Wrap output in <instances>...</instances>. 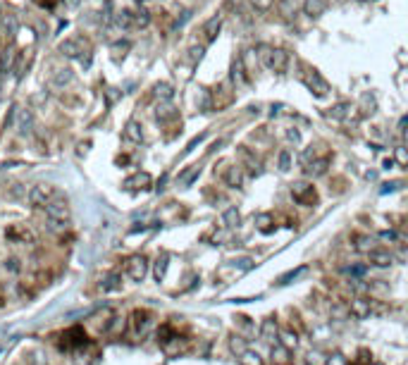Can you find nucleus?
<instances>
[{"mask_svg":"<svg viewBox=\"0 0 408 365\" xmlns=\"http://www.w3.org/2000/svg\"><path fill=\"white\" fill-rule=\"evenodd\" d=\"M263 60H265V64H268L272 72H284L287 64H289V55L277 48V50H265V53H263Z\"/></svg>","mask_w":408,"mask_h":365,"instance_id":"obj_4","label":"nucleus"},{"mask_svg":"<svg viewBox=\"0 0 408 365\" xmlns=\"http://www.w3.org/2000/svg\"><path fill=\"white\" fill-rule=\"evenodd\" d=\"M189 17H191V12H182V17L177 19V26H182V24H184L186 19H189Z\"/></svg>","mask_w":408,"mask_h":365,"instance_id":"obj_54","label":"nucleus"},{"mask_svg":"<svg viewBox=\"0 0 408 365\" xmlns=\"http://www.w3.org/2000/svg\"><path fill=\"white\" fill-rule=\"evenodd\" d=\"M277 334H279L277 322H275V320H265V322H263V327H260V339H263V342H275V339H277Z\"/></svg>","mask_w":408,"mask_h":365,"instance_id":"obj_13","label":"nucleus"},{"mask_svg":"<svg viewBox=\"0 0 408 365\" xmlns=\"http://www.w3.org/2000/svg\"><path fill=\"white\" fill-rule=\"evenodd\" d=\"M124 186H127V189H146V186H150V177L146 172H139V174H134L131 179H127Z\"/></svg>","mask_w":408,"mask_h":365,"instance_id":"obj_15","label":"nucleus"},{"mask_svg":"<svg viewBox=\"0 0 408 365\" xmlns=\"http://www.w3.org/2000/svg\"><path fill=\"white\" fill-rule=\"evenodd\" d=\"M167 265H170V258L162 253V256L158 258V260H155V265H153V277H155V282H162V279H165Z\"/></svg>","mask_w":408,"mask_h":365,"instance_id":"obj_16","label":"nucleus"},{"mask_svg":"<svg viewBox=\"0 0 408 365\" xmlns=\"http://www.w3.org/2000/svg\"><path fill=\"white\" fill-rule=\"evenodd\" d=\"M33 129V115L29 110H19L17 112V131H19L21 136H29Z\"/></svg>","mask_w":408,"mask_h":365,"instance_id":"obj_7","label":"nucleus"},{"mask_svg":"<svg viewBox=\"0 0 408 365\" xmlns=\"http://www.w3.org/2000/svg\"><path fill=\"white\" fill-rule=\"evenodd\" d=\"M291 196L296 198V201H308L313 196V186L311 184H306V182H296L294 186H291Z\"/></svg>","mask_w":408,"mask_h":365,"instance_id":"obj_12","label":"nucleus"},{"mask_svg":"<svg viewBox=\"0 0 408 365\" xmlns=\"http://www.w3.org/2000/svg\"><path fill=\"white\" fill-rule=\"evenodd\" d=\"M308 365H327V358L320 351H311L308 354Z\"/></svg>","mask_w":408,"mask_h":365,"instance_id":"obj_33","label":"nucleus"},{"mask_svg":"<svg viewBox=\"0 0 408 365\" xmlns=\"http://www.w3.org/2000/svg\"><path fill=\"white\" fill-rule=\"evenodd\" d=\"M279 10H282L284 17H291L294 10H296V5H294V0H282V2H279Z\"/></svg>","mask_w":408,"mask_h":365,"instance_id":"obj_35","label":"nucleus"},{"mask_svg":"<svg viewBox=\"0 0 408 365\" xmlns=\"http://www.w3.org/2000/svg\"><path fill=\"white\" fill-rule=\"evenodd\" d=\"M394 160H397L399 165H408V148H397V153H394Z\"/></svg>","mask_w":408,"mask_h":365,"instance_id":"obj_42","label":"nucleus"},{"mask_svg":"<svg viewBox=\"0 0 408 365\" xmlns=\"http://www.w3.org/2000/svg\"><path fill=\"white\" fill-rule=\"evenodd\" d=\"M81 50V41H74V38H69V41H62L60 43V53H64L67 57H76Z\"/></svg>","mask_w":408,"mask_h":365,"instance_id":"obj_18","label":"nucleus"},{"mask_svg":"<svg viewBox=\"0 0 408 365\" xmlns=\"http://www.w3.org/2000/svg\"><path fill=\"white\" fill-rule=\"evenodd\" d=\"M253 2V7L256 10H260V12H268L272 5H275V0H251Z\"/></svg>","mask_w":408,"mask_h":365,"instance_id":"obj_39","label":"nucleus"},{"mask_svg":"<svg viewBox=\"0 0 408 365\" xmlns=\"http://www.w3.org/2000/svg\"><path fill=\"white\" fill-rule=\"evenodd\" d=\"M380 239H382V241H397L399 234L394 229H385V232H380Z\"/></svg>","mask_w":408,"mask_h":365,"instance_id":"obj_44","label":"nucleus"},{"mask_svg":"<svg viewBox=\"0 0 408 365\" xmlns=\"http://www.w3.org/2000/svg\"><path fill=\"white\" fill-rule=\"evenodd\" d=\"M45 217L48 220H53V222H60V225H69V205L64 203V201H50V203L45 205Z\"/></svg>","mask_w":408,"mask_h":365,"instance_id":"obj_1","label":"nucleus"},{"mask_svg":"<svg viewBox=\"0 0 408 365\" xmlns=\"http://www.w3.org/2000/svg\"><path fill=\"white\" fill-rule=\"evenodd\" d=\"M117 24L119 26H129V24H134V14L131 12H119V17H117Z\"/></svg>","mask_w":408,"mask_h":365,"instance_id":"obj_40","label":"nucleus"},{"mask_svg":"<svg viewBox=\"0 0 408 365\" xmlns=\"http://www.w3.org/2000/svg\"><path fill=\"white\" fill-rule=\"evenodd\" d=\"M306 272H308V268H306V265H301V268L289 270L287 275H282V277H279L277 282H279V284H291V282H296V279H299L301 275H306Z\"/></svg>","mask_w":408,"mask_h":365,"instance_id":"obj_23","label":"nucleus"},{"mask_svg":"<svg viewBox=\"0 0 408 365\" xmlns=\"http://www.w3.org/2000/svg\"><path fill=\"white\" fill-rule=\"evenodd\" d=\"M306 84L311 91H315V96H327V91H330V84H327V79H322L320 72H315V69H308V74H306Z\"/></svg>","mask_w":408,"mask_h":365,"instance_id":"obj_5","label":"nucleus"},{"mask_svg":"<svg viewBox=\"0 0 408 365\" xmlns=\"http://www.w3.org/2000/svg\"><path fill=\"white\" fill-rule=\"evenodd\" d=\"M50 201H53V189L48 184H36L29 189V203L33 208H45Z\"/></svg>","mask_w":408,"mask_h":365,"instance_id":"obj_3","label":"nucleus"},{"mask_svg":"<svg viewBox=\"0 0 408 365\" xmlns=\"http://www.w3.org/2000/svg\"><path fill=\"white\" fill-rule=\"evenodd\" d=\"M174 96V88L170 84H155V98H160V100H170Z\"/></svg>","mask_w":408,"mask_h":365,"instance_id":"obj_27","label":"nucleus"},{"mask_svg":"<svg viewBox=\"0 0 408 365\" xmlns=\"http://www.w3.org/2000/svg\"><path fill=\"white\" fill-rule=\"evenodd\" d=\"M201 55H203V48H201V45L191 48V60H193V62H196V60H201Z\"/></svg>","mask_w":408,"mask_h":365,"instance_id":"obj_49","label":"nucleus"},{"mask_svg":"<svg viewBox=\"0 0 408 365\" xmlns=\"http://www.w3.org/2000/svg\"><path fill=\"white\" fill-rule=\"evenodd\" d=\"M100 287H103V289H105V291H110V289H117V287H119V275H117V272H112V275H107V277H105V282H103Z\"/></svg>","mask_w":408,"mask_h":365,"instance_id":"obj_31","label":"nucleus"},{"mask_svg":"<svg viewBox=\"0 0 408 365\" xmlns=\"http://www.w3.org/2000/svg\"><path fill=\"white\" fill-rule=\"evenodd\" d=\"M10 196L12 198H21V196H24V186H21V184H12Z\"/></svg>","mask_w":408,"mask_h":365,"instance_id":"obj_45","label":"nucleus"},{"mask_svg":"<svg viewBox=\"0 0 408 365\" xmlns=\"http://www.w3.org/2000/svg\"><path fill=\"white\" fill-rule=\"evenodd\" d=\"M327 165H330V160H327V158L315 160V162H311V165L306 167V174H308V177H322V174L327 172Z\"/></svg>","mask_w":408,"mask_h":365,"instance_id":"obj_17","label":"nucleus"},{"mask_svg":"<svg viewBox=\"0 0 408 365\" xmlns=\"http://www.w3.org/2000/svg\"><path fill=\"white\" fill-rule=\"evenodd\" d=\"M72 76H74V72L64 67V69H60V72L53 76V84H55V86H64L67 81H72Z\"/></svg>","mask_w":408,"mask_h":365,"instance_id":"obj_28","label":"nucleus"},{"mask_svg":"<svg viewBox=\"0 0 408 365\" xmlns=\"http://www.w3.org/2000/svg\"><path fill=\"white\" fill-rule=\"evenodd\" d=\"M127 139H131L134 143H141V141H143V131H141V127L136 122H129L127 124Z\"/></svg>","mask_w":408,"mask_h":365,"instance_id":"obj_26","label":"nucleus"},{"mask_svg":"<svg viewBox=\"0 0 408 365\" xmlns=\"http://www.w3.org/2000/svg\"><path fill=\"white\" fill-rule=\"evenodd\" d=\"M29 358H31V365H48V358H45L43 351H33Z\"/></svg>","mask_w":408,"mask_h":365,"instance_id":"obj_41","label":"nucleus"},{"mask_svg":"<svg viewBox=\"0 0 408 365\" xmlns=\"http://www.w3.org/2000/svg\"><path fill=\"white\" fill-rule=\"evenodd\" d=\"M220 29H222V14H213L210 19L205 21V26H203L205 38H208V41H215V36L220 33Z\"/></svg>","mask_w":408,"mask_h":365,"instance_id":"obj_10","label":"nucleus"},{"mask_svg":"<svg viewBox=\"0 0 408 365\" xmlns=\"http://www.w3.org/2000/svg\"><path fill=\"white\" fill-rule=\"evenodd\" d=\"M397 189H399V184H397V182H389V184H382L380 193L385 196V193H392V191H397Z\"/></svg>","mask_w":408,"mask_h":365,"instance_id":"obj_46","label":"nucleus"},{"mask_svg":"<svg viewBox=\"0 0 408 365\" xmlns=\"http://www.w3.org/2000/svg\"><path fill=\"white\" fill-rule=\"evenodd\" d=\"M17 29H19V21H17L14 14H5V17L0 19V33H2V36H14Z\"/></svg>","mask_w":408,"mask_h":365,"instance_id":"obj_11","label":"nucleus"},{"mask_svg":"<svg viewBox=\"0 0 408 365\" xmlns=\"http://www.w3.org/2000/svg\"><path fill=\"white\" fill-rule=\"evenodd\" d=\"M222 222H225V227H236L239 222H241V215H239V210L236 208H227L225 213H222Z\"/></svg>","mask_w":408,"mask_h":365,"instance_id":"obj_21","label":"nucleus"},{"mask_svg":"<svg viewBox=\"0 0 408 365\" xmlns=\"http://www.w3.org/2000/svg\"><path fill=\"white\" fill-rule=\"evenodd\" d=\"M289 167H291V155H289V150H282V153H279V170L287 172Z\"/></svg>","mask_w":408,"mask_h":365,"instance_id":"obj_34","label":"nucleus"},{"mask_svg":"<svg viewBox=\"0 0 408 365\" xmlns=\"http://www.w3.org/2000/svg\"><path fill=\"white\" fill-rule=\"evenodd\" d=\"M172 110H174V107H172L170 103H162V105L158 107V112H155V117H158V119H167L172 115Z\"/></svg>","mask_w":408,"mask_h":365,"instance_id":"obj_37","label":"nucleus"},{"mask_svg":"<svg viewBox=\"0 0 408 365\" xmlns=\"http://www.w3.org/2000/svg\"><path fill=\"white\" fill-rule=\"evenodd\" d=\"M241 365H263V361H260V356L258 354L246 351V354H241Z\"/></svg>","mask_w":408,"mask_h":365,"instance_id":"obj_30","label":"nucleus"},{"mask_svg":"<svg viewBox=\"0 0 408 365\" xmlns=\"http://www.w3.org/2000/svg\"><path fill=\"white\" fill-rule=\"evenodd\" d=\"M117 98H119L117 88H110V91H107V103H115V100H117Z\"/></svg>","mask_w":408,"mask_h":365,"instance_id":"obj_53","label":"nucleus"},{"mask_svg":"<svg viewBox=\"0 0 408 365\" xmlns=\"http://www.w3.org/2000/svg\"><path fill=\"white\" fill-rule=\"evenodd\" d=\"M14 55H17V53H14V48H7V50L2 53V57H0V72H2V74H7V72L12 69Z\"/></svg>","mask_w":408,"mask_h":365,"instance_id":"obj_24","label":"nucleus"},{"mask_svg":"<svg viewBox=\"0 0 408 365\" xmlns=\"http://www.w3.org/2000/svg\"><path fill=\"white\" fill-rule=\"evenodd\" d=\"M349 311H351V315H354V318L363 320V318H368V315H370V301L363 299V296H356V299L349 303Z\"/></svg>","mask_w":408,"mask_h":365,"instance_id":"obj_6","label":"nucleus"},{"mask_svg":"<svg viewBox=\"0 0 408 365\" xmlns=\"http://www.w3.org/2000/svg\"><path fill=\"white\" fill-rule=\"evenodd\" d=\"M225 182H227V186L239 189V186L244 184V172H241V167H229L225 174Z\"/></svg>","mask_w":408,"mask_h":365,"instance_id":"obj_14","label":"nucleus"},{"mask_svg":"<svg viewBox=\"0 0 408 365\" xmlns=\"http://www.w3.org/2000/svg\"><path fill=\"white\" fill-rule=\"evenodd\" d=\"M346 110H349V105H346V103H339V105H334V107H332V112H330V117H334V119H342L344 115H346Z\"/></svg>","mask_w":408,"mask_h":365,"instance_id":"obj_38","label":"nucleus"},{"mask_svg":"<svg viewBox=\"0 0 408 365\" xmlns=\"http://www.w3.org/2000/svg\"><path fill=\"white\" fill-rule=\"evenodd\" d=\"M325 10H327V0H306V2H303V12H306L308 17H313V19L322 17Z\"/></svg>","mask_w":408,"mask_h":365,"instance_id":"obj_8","label":"nucleus"},{"mask_svg":"<svg viewBox=\"0 0 408 365\" xmlns=\"http://www.w3.org/2000/svg\"><path fill=\"white\" fill-rule=\"evenodd\" d=\"M198 174H201V167H191V170H186L179 177V186H191L196 179H198Z\"/></svg>","mask_w":408,"mask_h":365,"instance_id":"obj_25","label":"nucleus"},{"mask_svg":"<svg viewBox=\"0 0 408 365\" xmlns=\"http://www.w3.org/2000/svg\"><path fill=\"white\" fill-rule=\"evenodd\" d=\"M344 272H346V275H363V272H365V268H361V265H356V268H346V270H344Z\"/></svg>","mask_w":408,"mask_h":365,"instance_id":"obj_51","label":"nucleus"},{"mask_svg":"<svg viewBox=\"0 0 408 365\" xmlns=\"http://www.w3.org/2000/svg\"><path fill=\"white\" fill-rule=\"evenodd\" d=\"M148 275V260L143 256H131L127 260V277L131 282H143Z\"/></svg>","mask_w":408,"mask_h":365,"instance_id":"obj_2","label":"nucleus"},{"mask_svg":"<svg viewBox=\"0 0 408 365\" xmlns=\"http://www.w3.org/2000/svg\"><path fill=\"white\" fill-rule=\"evenodd\" d=\"M327 365H346V363H344V356L337 354V356H332V358L327 361Z\"/></svg>","mask_w":408,"mask_h":365,"instance_id":"obj_50","label":"nucleus"},{"mask_svg":"<svg viewBox=\"0 0 408 365\" xmlns=\"http://www.w3.org/2000/svg\"><path fill=\"white\" fill-rule=\"evenodd\" d=\"M79 2H81V0H67V5H69V7H76Z\"/></svg>","mask_w":408,"mask_h":365,"instance_id":"obj_55","label":"nucleus"},{"mask_svg":"<svg viewBox=\"0 0 408 365\" xmlns=\"http://www.w3.org/2000/svg\"><path fill=\"white\" fill-rule=\"evenodd\" d=\"M229 346H232V351H234V354H239V356H241V354H246V351H248V349H246V344H244V339H241V337H232V342H229Z\"/></svg>","mask_w":408,"mask_h":365,"instance_id":"obj_32","label":"nucleus"},{"mask_svg":"<svg viewBox=\"0 0 408 365\" xmlns=\"http://www.w3.org/2000/svg\"><path fill=\"white\" fill-rule=\"evenodd\" d=\"M232 79H234V84H246V69H244V57H239L232 67Z\"/></svg>","mask_w":408,"mask_h":365,"instance_id":"obj_20","label":"nucleus"},{"mask_svg":"<svg viewBox=\"0 0 408 365\" xmlns=\"http://www.w3.org/2000/svg\"><path fill=\"white\" fill-rule=\"evenodd\" d=\"M368 260L375 265V268H389L394 263V256L389 251H370L368 253Z\"/></svg>","mask_w":408,"mask_h":365,"instance_id":"obj_9","label":"nucleus"},{"mask_svg":"<svg viewBox=\"0 0 408 365\" xmlns=\"http://www.w3.org/2000/svg\"><path fill=\"white\" fill-rule=\"evenodd\" d=\"M256 222H258V225H260V229H265V232H268L270 215H258V217H256Z\"/></svg>","mask_w":408,"mask_h":365,"instance_id":"obj_47","label":"nucleus"},{"mask_svg":"<svg viewBox=\"0 0 408 365\" xmlns=\"http://www.w3.org/2000/svg\"><path fill=\"white\" fill-rule=\"evenodd\" d=\"M272 361H277L279 365H287L289 363V349H284L282 344H275L272 346Z\"/></svg>","mask_w":408,"mask_h":365,"instance_id":"obj_22","label":"nucleus"},{"mask_svg":"<svg viewBox=\"0 0 408 365\" xmlns=\"http://www.w3.org/2000/svg\"><path fill=\"white\" fill-rule=\"evenodd\" d=\"M203 139H205V134H201V136H196V139H193L191 143H189V148H186V153H191V150L196 148V146H198V143H201V141H203Z\"/></svg>","mask_w":408,"mask_h":365,"instance_id":"obj_52","label":"nucleus"},{"mask_svg":"<svg viewBox=\"0 0 408 365\" xmlns=\"http://www.w3.org/2000/svg\"><path fill=\"white\" fill-rule=\"evenodd\" d=\"M134 318H136V334H146V330L150 327V315L146 311H136L134 313Z\"/></svg>","mask_w":408,"mask_h":365,"instance_id":"obj_19","label":"nucleus"},{"mask_svg":"<svg viewBox=\"0 0 408 365\" xmlns=\"http://www.w3.org/2000/svg\"><path fill=\"white\" fill-rule=\"evenodd\" d=\"M373 365H382V363H373Z\"/></svg>","mask_w":408,"mask_h":365,"instance_id":"obj_57","label":"nucleus"},{"mask_svg":"<svg viewBox=\"0 0 408 365\" xmlns=\"http://www.w3.org/2000/svg\"><path fill=\"white\" fill-rule=\"evenodd\" d=\"M134 21H136L139 26H146V24H148V21H150L148 12H143V10H141V12H136V14H134Z\"/></svg>","mask_w":408,"mask_h":365,"instance_id":"obj_43","label":"nucleus"},{"mask_svg":"<svg viewBox=\"0 0 408 365\" xmlns=\"http://www.w3.org/2000/svg\"><path fill=\"white\" fill-rule=\"evenodd\" d=\"M356 241H358V244H356L358 251H368V253H370V246H373V239H370V236H358Z\"/></svg>","mask_w":408,"mask_h":365,"instance_id":"obj_36","label":"nucleus"},{"mask_svg":"<svg viewBox=\"0 0 408 365\" xmlns=\"http://www.w3.org/2000/svg\"><path fill=\"white\" fill-rule=\"evenodd\" d=\"M287 139H289L291 143H299V141H301V134L296 131V129H289V131H287Z\"/></svg>","mask_w":408,"mask_h":365,"instance_id":"obj_48","label":"nucleus"},{"mask_svg":"<svg viewBox=\"0 0 408 365\" xmlns=\"http://www.w3.org/2000/svg\"><path fill=\"white\" fill-rule=\"evenodd\" d=\"M406 141H408V131H406Z\"/></svg>","mask_w":408,"mask_h":365,"instance_id":"obj_56","label":"nucleus"},{"mask_svg":"<svg viewBox=\"0 0 408 365\" xmlns=\"http://www.w3.org/2000/svg\"><path fill=\"white\" fill-rule=\"evenodd\" d=\"M279 339H282V346H284V349H289V351L296 346V344H299V339H296V334H294V332H282V334H279Z\"/></svg>","mask_w":408,"mask_h":365,"instance_id":"obj_29","label":"nucleus"}]
</instances>
